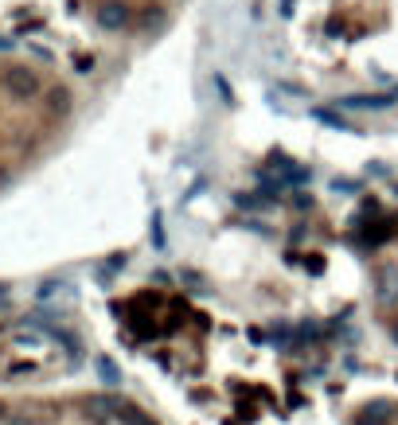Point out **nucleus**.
Masks as SVG:
<instances>
[{"mask_svg":"<svg viewBox=\"0 0 398 425\" xmlns=\"http://www.w3.org/2000/svg\"><path fill=\"white\" fill-rule=\"evenodd\" d=\"M82 406H86V414L94 421H110V418H118V414H121V406H126V402H121L118 394H90Z\"/></svg>","mask_w":398,"mask_h":425,"instance_id":"obj_3","label":"nucleus"},{"mask_svg":"<svg viewBox=\"0 0 398 425\" xmlns=\"http://www.w3.org/2000/svg\"><path fill=\"white\" fill-rule=\"evenodd\" d=\"M398 102V86L394 90H387V94H347V98H340V110H387V106H394Z\"/></svg>","mask_w":398,"mask_h":425,"instance_id":"obj_2","label":"nucleus"},{"mask_svg":"<svg viewBox=\"0 0 398 425\" xmlns=\"http://www.w3.org/2000/svg\"><path fill=\"white\" fill-rule=\"evenodd\" d=\"M47 113L66 118V113H71V90H66V86H51V90H47Z\"/></svg>","mask_w":398,"mask_h":425,"instance_id":"obj_7","label":"nucleus"},{"mask_svg":"<svg viewBox=\"0 0 398 425\" xmlns=\"http://www.w3.org/2000/svg\"><path fill=\"white\" fill-rule=\"evenodd\" d=\"M16 47V39H8V36H0V51H12Z\"/></svg>","mask_w":398,"mask_h":425,"instance_id":"obj_11","label":"nucleus"},{"mask_svg":"<svg viewBox=\"0 0 398 425\" xmlns=\"http://www.w3.org/2000/svg\"><path fill=\"white\" fill-rule=\"evenodd\" d=\"M375 289H379V304H394V297H398V270L394 265H379L375 270Z\"/></svg>","mask_w":398,"mask_h":425,"instance_id":"obj_5","label":"nucleus"},{"mask_svg":"<svg viewBox=\"0 0 398 425\" xmlns=\"http://www.w3.org/2000/svg\"><path fill=\"white\" fill-rule=\"evenodd\" d=\"M391 402H371L359 410V418H355V425H391Z\"/></svg>","mask_w":398,"mask_h":425,"instance_id":"obj_6","label":"nucleus"},{"mask_svg":"<svg viewBox=\"0 0 398 425\" xmlns=\"http://www.w3.org/2000/svg\"><path fill=\"white\" fill-rule=\"evenodd\" d=\"M4 414H8V406H4V402H0V418H4Z\"/></svg>","mask_w":398,"mask_h":425,"instance_id":"obj_13","label":"nucleus"},{"mask_svg":"<svg viewBox=\"0 0 398 425\" xmlns=\"http://www.w3.org/2000/svg\"><path fill=\"white\" fill-rule=\"evenodd\" d=\"M4 90L16 98V102H31V98L44 94V78H39V71H31V66H8Z\"/></svg>","mask_w":398,"mask_h":425,"instance_id":"obj_1","label":"nucleus"},{"mask_svg":"<svg viewBox=\"0 0 398 425\" xmlns=\"http://www.w3.org/2000/svg\"><path fill=\"white\" fill-rule=\"evenodd\" d=\"M332 188H336V191H355L359 183H355V180H332Z\"/></svg>","mask_w":398,"mask_h":425,"instance_id":"obj_10","label":"nucleus"},{"mask_svg":"<svg viewBox=\"0 0 398 425\" xmlns=\"http://www.w3.org/2000/svg\"><path fill=\"white\" fill-rule=\"evenodd\" d=\"M118 421H121V425H156V421H153V414L137 410V406H121Z\"/></svg>","mask_w":398,"mask_h":425,"instance_id":"obj_8","label":"nucleus"},{"mask_svg":"<svg viewBox=\"0 0 398 425\" xmlns=\"http://www.w3.org/2000/svg\"><path fill=\"white\" fill-rule=\"evenodd\" d=\"M94 20L102 24L106 31H121L129 24V4H121V0H106V4L94 12Z\"/></svg>","mask_w":398,"mask_h":425,"instance_id":"obj_4","label":"nucleus"},{"mask_svg":"<svg viewBox=\"0 0 398 425\" xmlns=\"http://www.w3.org/2000/svg\"><path fill=\"white\" fill-rule=\"evenodd\" d=\"M94 367H98V374H102L106 386H118V382H121V371L113 367V359H106V355H102V359H98Z\"/></svg>","mask_w":398,"mask_h":425,"instance_id":"obj_9","label":"nucleus"},{"mask_svg":"<svg viewBox=\"0 0 398 425\" xmlns=\"http://www.w3.org/2000/svg\"><path fill=\"white\" fill-rule=\"evenodd\" d=\"M391 336H394V339H398V320H394V324H391Z\"/></svg>","mask_w":398,"mask_h":425,"instance_id":"obj_12","label":"nucleus"}]
</instances>
